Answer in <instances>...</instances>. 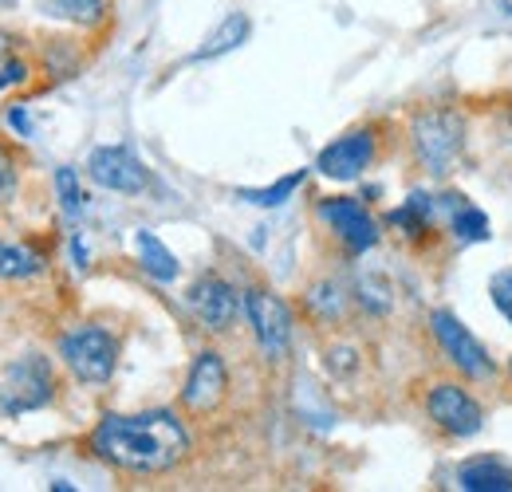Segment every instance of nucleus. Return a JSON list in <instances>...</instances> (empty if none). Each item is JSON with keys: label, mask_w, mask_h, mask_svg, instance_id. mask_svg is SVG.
Returning <instances> with one entry per match:
<instances>
[{"label": "nucleus", "mask_w": 512, "mask_h": 492, "mask_svg": "<svg viewBox=\"0 0 512 492\" xmlns=\"http://www.w3.org/2000/svg\"><path fill=\"white\" fill-rule=\"evenodd\" d=\"M323 363H327V374H335V378H351V374L359 370V351L339 343V347H327Z\"/></svg>", "instance_id": "24"}, {"label": "nucleus", "mask_w": 512, "mask_h": 492, "mask_svg": "<svg viewBox=\"0 0 512 492\" xmlns=\"http://www.w3.org/2000/svg\"><path fill=\"white\" fill-rule=\"evenodd\" d=\"M229 394V367L217 351H197L190 363V374L182 382V406L186 414H213Z\"/></svg>", "instance_id": "11"}, {"label": "nucleus", "mask_w": 512, "mask_h": 492, "mask_svg": "<svg viewBox=\"0 0 512 492\" xmlns=\"http://www.w3.org/2000/svg\"><path fill=\"white\" fill-rule=\"evenodd\" d=\"M24 79H28V63L24 60H8L0 67V91H4V87H20Z\"/></svg>", "instance_id": "27"}, {"label": "nucleus", "mask_w": 512, "mask_h": 492, "mask_svg": "<svg viewBox=\"0 0 512 492\" xmlns=\"http://www.w3.org/2000/svg\"><path fill=\"white\" fill-rule=\"evenodd\" d=\"M87 178L95 185H103V189H111V193H127V197L142 193L150 185L146 166L130 154L127 146H99V150H91Z\"/></svg>", "instance_id": "12"}, {"label": "nucleus", "mask_w": 512, "mask_h": 492, "mask_svg": "<svg viewBox=\"0 0 512 492\" xmlns=\"http://www.w3.org/2000/svg\"><path fill=\"white\" fill-rule=\"evenodd\" d=\"M489 296H493V304L501 308V315H509L512 319V268L497 272V276L489 280Z\"/></svg>", "instance_id": "26"}, {"label": "nucleus", "mask_w": 512, "mask_h": 492, "mask_svg": "<svg viewBox=\"0 0 512 492\" xmlns=\"http://www.w3.org/2000/svg\"><path fill=\"white\" fill-rule=\"evenodd\" d=\"M426 418L438 433H446L453 441L477 437L485 430V406L461 386V382H434L426 390Z\"/></svg>", "instance_id": "6"}, {"label": "nucleus", "mask_w": 512, "mask_h": 492, "mask_svg": "<svg viewBox=\"0 0 512 492\" xmlns=\"http://www.w3.org/2000/svg\"><path fill=\"white\" fill-rule=\"evenodd\" d=\"M304 178H308V170H292V174H284L280 182L264 185V189H237V197L256 205V209H276V205H284L304 185Z\"/></svg>", "instance_id": "21"}, {"label": "nucleus", "mask_w": 512, "mask_h": 492, "mask_svg": "<svg viewBox=\"0 0 512 492\" xmlns=\"http://www.w3.org/2000/svg\"><path fill=\"white\" fill-rule=\"evenodd\" d=\"M16 189H20V162H16V154L0 142V205H8V201L16 197Z\"/></svg>", "instance_id": "23"}, {"label": "nucleus", "mask_w": 512, "mask_h": 492, "mask_svg": "<svg viewBox=\"0 0 512 492\" xmlns=\"http://www.w3.org/2000/svg\"><path fill=\"white\" fill-rule=\"evenodd\" d=\"M304 304H308V311H312L320 323H339V319H343V308H347V296H343V288H339L335 280H320V284L308 288Z\"/></svg>", "instance_id": "20"}, {"label": "nucleus", "mask_w": 512, "mask_h": 492, "mask_svg": "<svg viewBox=\"0 0 512 492\" xmlns=\"http://www.w3.org/2000/svg\"><path fill=\"white\" fill-rule=\"evenodd\" d=\"M91 453L123 473H170L190 453V430L174 410L103 414L91 430Z\"/></svg>", "instance_id": "1"}, {"label": "nucleus", "mask_w": 512, "mask_h": 492, "mask_svg": "<svg viewBox=\"0 0 512 492\" xmlns=\"http://www.w3.org/2000/svg\"><path fill=\"white\" fill-rule=\"evenodd\" d=\"M4 119H8V126H12L16 134H24V138L32 134V123H28V115H24V107H8V115H4Z\"/></svg>", "instance_id": "28"}, {"label": "nucleus", "mask_w": 512, "mask_h": 492, "mask_svg": "<svg viewBox=\"0 0 512 492\" xmlns=\"http://www.w3.org/2000/svg\"><path fill=\"white\" fill-rule=\"evenodd\" d=\"M71 256H75V264H79V268H87V248H83L79 237H71Z\"/></svg>", "instance_id": "29"}, {"label": "nucleus", "mask_w": 512, "mask_h": 492, "mask_svg": "<svg viewBox=\"0 0 512 492\" xmlns=\"http://www.w3.org/2000/svg\"><path fill=\"white\" fill-rule=\"evenodd\" d=\"M410 150L422 174L449 178L465 154V119L449 107H430L410 119Z\"/></svg>", "instance_id": "2"}, {"label": "nucleus", "mask_w": 512, "mask_h": 492, "mask_svg": "<svg viewBox=\"0 0 512 492\" xmlns=\"http://www.w3.org/2000/svg\"><path fill=\"white\" fill-rule=\"evenodd\" d=\"M241 300H245V319L253 327L264 359L280 363L292 347V311H288V304L268 288H249Z\"/></svg>", "instance_id": "8"}, {"label": "nucleus", "mask_w": 512, "mask_h": 492, "mask_svg": "<svg viewBox=\"0 0 512 492\" xmlns=\"http://www.w3.org/2000/svg\"><path fill=\"white\" fill-rule=\"evenodd\" d=\"M48 268L44 252L20 245V241H0V280H32Z\"/></svg>", "instance_id": "17"}, {"label": "nucleus", "mask_w": 512, "mask_h": 492, "mask_svg": "<svg viewBox=\"0 0 512 492\" xmlns=\"http://www.w3.org/2000/svg\"><path fill=\"white\" fill-rule=\"evenodd\" d=\"M60 359L79 382L103 386L119 367V339L99 323H79L60 335Z\"/></svg>", "instance_id": "4"}, {"label": "nucleus", "mask_w": 512, "mask_h": 492, "mask_svg": "<svg viewBox=\"0 0 512 492\" xmlns=\"http://www.w3.org/2000/svg\"><path fill=\"white\" fill-rule=\"evenodd\" d=\"M509 374H512V363H509Z\"/></svg>", "instance_id": "31"}, {"label": "nucleus", "mask_w": 512, "mask_h": 492, "mask_svg": "<svg viewBox=\"0 0 512 492\" xmlns=\"http://www.w3.org/2000/svg\"><path fill=\"white\" fill-rule=\"evenodd\" d=\"M434 209H438V197H430V193H410L398 209H390L386 225L398 229L406 241H430V237H434Z\"/></svg>", "instance_id": "13"}, {"label": "nucleus", "mask_w": 512, "mask_h": 492, "mask_svg": "<svg viewBox=\"0 0 512 492\" xmlns=\"http://www.w3.org/2000/svg\"><path fill=\"white\" fill-rule=\"evenodd\" d=\"M249 32H253L249 12H229V16H225L209 36H205V44L193 52V60H221V56L237 52V48L249 40Z\"/></svg>", "instance_id": "15"}, {"label": "nucleus", "mask_w": 512, "mask_h": 492, "mask_svg": "<svg viewBox=\"0 0 512 492\" xmlns=\"http://www.w3.org/2000/svg\"><path fill=\"white\" fill-rule=\"evenodd\" d=\"M186 304L197 315V323L205 331H213V335H225L237 323V315L245 311V300L237 296V288L229 280L213 276V272H205V276L193 280L190 292H186Z\"/></svg>", "instance_id": "10"}, {"label": "nucleus", "mask_w": 512, "mask_h": 492, "mask_svg": "<svg viewBox=\"0 0 512 492\" xmlns=\"http://www.w3.org/2000/svg\"><path fill=\"white\" fill-rule=\"evenodd\" d=\"M12 4H16V0H0V8H12Z\"/></svg>", "instance_id": "30"}, {"label": "nucleus", "mask_w": 512, "mask_h": 492, "mask_svg": "<svg viewBox=\"0 0 512 492\" xmlns=\"http://www.w3.org/2000/svg\"><path fill=\"white\" fill-rule=\"evenodd\" d=\"M60 16L79 20V24H99L103 20V0H56Z\"/></svg>", "instance_id": "25"}, {"label": "nucleus", "mask_w": 512, "mask_h": 492, "mask_svg": "<svg viewBox=\"0 0 512 492\" xmlns=\"http://www.w3.org/2000/svg\"><path fill=\"white\" fill-rule=\"evenodd\" d=\"M355 300L367 315H386L394 308V288H390V280L383 272H363L355 280Z\"/></svg>", "instance_id": "19"}, {"label": "nucleus", "mask_w": 512, "mask_h": 492, "mask_svg": "<svg viewBox=\"0 0 512 492\" xmlns=\"http://www.w3.org/2000/svg\"><path fill=\"white\" fill-rule=\"evenodd\" d=\"M56 402V370L44 355H20L4 367L0 378V414L24 418Z\"/></svg>", "instance_id": "3"}, {"label": "nucleus", "mask_w": 512, "mask_h": 492, "mask_svg": "<svg viewBox=\"0 0 512 492\" xmlns=\"http://www.w3.org/2000/svg\"><path fill=\"white\" fill-rule=\"evenodd\" d=\"M457 485L465 492H512V469L497 457H473L457 469Z\"/></svg>", "instance_id": "16"}, {"label": "nucleus", "mask_w": 512, "mask_h": 492, "mask_svg": "<svg viewBox=\"0 0 512 492\" xmlns=\"http://www.w3.org/2000/svg\"><path fill=\"white\" fill-rule=\"evenodd\" d=\"M316 217L335 233V241L347 248V256H367L371 248L383 241L379 221L355 197H323L320 205H316Z\"/></svg>", "instance_id": "7"}, {"label": "nucleus", "mask_w": 512, "mask_h": 492, "mask_svg": "<svg viewBox=\"0 0 512 492\" xmlns=\"http://www.w3.org/2000/svg\"><path fill=\"white\" fill-rule=\"evenodd\" d=\"M134 252H138V264H142V272H146L150 280H158V284H174V280H178L182 264H178V256H174L170 248L162 245L158 233L138 229V233H134Z\"/></svg>", "instance_id": "14"}, {"label": "nucleus", "mask_w": 512, "mask_h": 492, "mask_svg": "<svg viewBox=\"0 0 512 492\" xmlns=\"http://www.w3.org/2000/svg\"><path fill=\"white\" fill-rule=\"evenodd\" d=\"M430 335H434V343L442 347L446 363L457 370L461 378H469V382H489V378L497 374L489 351H485V343H481L453 311H446V308L430 311Z\"/></svg>", "instance_id": "5"}, {"label": "nucleus", "mask_w": 512, "mask_h": 492, "mask_svg": "<svg viewBox=\"0 0 512 492\" xmlns=\"http://www.w3.org/2000/svg\"><path fill=\"white\" fill-rule=\"evenodd\" d=\"M56 197H60V205H64L67 217H83V209H87V197H83L79 174H75L71 166H60V170H56Z\"/></svg>", "instance_id": "22"}, {"label": "nucleus", "mask_w": 512, "mask_h": 492, "mask_svg": "<svg viewBox=\"0 0 512 492\" xmlns=\"http://www.w3.org/2000/svg\"><path fill=\"white\" fill-rule=\"evenodd\" d=\"M379 158V134L375 126H355L347 134H339L335 142H327L316 158V170L331 182H355L363 178Z\"/></svg>", "instance_id": "9"}, {"label": "nucleus", "mask_w": 512, "mask_h": 492, "mask_svg": "<svg viewBox=\"0 0 512 492\" xmlns=\"http://www.w3.org/2000/svg\"><path fill=\"white\" fill-rule=\"evenodd\" d=\"M449 201V229L457 241H489V217L469 205V197H446Z\"/></svg>", "instance_id": "18"}]
</instances>
